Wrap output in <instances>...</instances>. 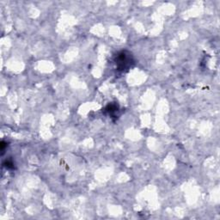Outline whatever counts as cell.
Returning a JSON list of instances; mask_svg holds the SVG:
<instances>
[{"instance_id": "cell-1", "label": "cell", "mask_w": 220, "mask_h": 220, "mask_svg": "<svg viewBox=\"0 0 220 220\" xmlns=\"http://www.w3.org/2000/svg\"><path fill=\"white\" fill-rule=\"evenodd\" d=\"M133 62L134 61L132 54L127 51H122L119 52L115 58V64L118 71H127L133 64Z\"/></svg>"}, {"instance_id": "cell-2", "label": "cell", "mask_w": 220, "mask_h": 220, "mask_svg": "<svg viewBox=\"0 0 220 220\" xmlns=\"http://www.w3.org/2000/svg\"><path fill=\"white\" fill-rule=\"evenodd\" d=\"M118 109H119V107H118V105L116 104H114V103H109L107 107H106V109H105V111L108 113V114H109L111 115H113L114 114V113H115V112H118Z\"/></svg>"}, {"instance_id": "cell-3", "label": "cell", "mask_w": 220, "mask_h": 220, "mask_svg": "<svg viewBox=\"0 0 220 220\" xmlns=\"http://www.w3.org/2000/svg\"><path fill=\"white\" fill-rule=\"evenodd\" d=\"M4 165L6 167V168H13V163L10 162V161H6L5 163H4Z\"/></svg>"}]
</instances>
